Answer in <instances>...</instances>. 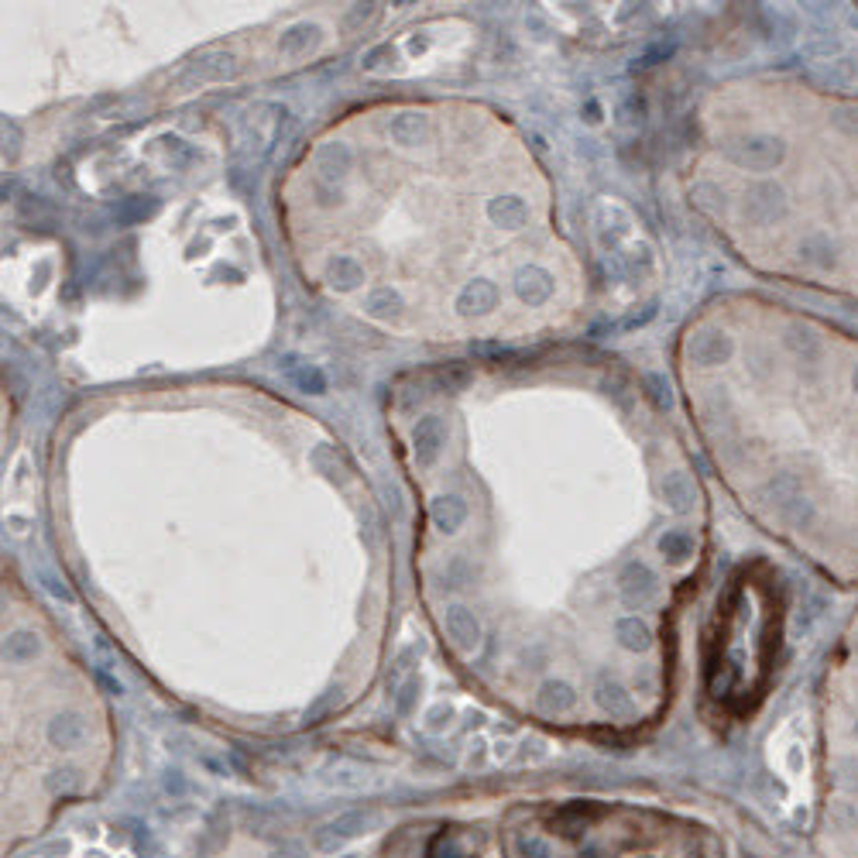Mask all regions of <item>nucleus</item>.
Returning <instances> with one entry per match:
<instances>
[{"label":"nucleus","mask_w":858,"mask_h":858,"mask_svg":"<svg viewBox=\"0 0 858 858\" xmlns=\"http://www.w3.org/2000/svg\"><path fill=\"white\" fill-rule=\"evenodd\" d=\"M429 515H433V522H437L440 533H457V529L464 525V519H467L464 498H457V494H450V498H437V502H433V508H429Z\"/></svg>","instance_id":"7"},{"label":"nucleus","mask_w":858,"mask_h":858,"mask_svg":"<svg viewBox=\"0 0 858 858\" xmlns=\"http://www.w3.org/2000/svg\"><path fill=\"white\" fill-rule=\"evenodd\" d=\"M535 704H539V711H546V715H567V711L577 704V694H574L570 683H563V680H546V683L539 687V694H535Z\"/></svg>","instance_id":"5"},{"label":"nucleus","mask_w":858,"mask_h":858,"mask_svg":"<svg viewBox=\"0 0 858 858\" xmlns=\"http://www.w3.org/2000/svg\"><path fill=\"white\" fill-rule=\"evenodd\" d=\"M615 639H619L621 649H629V652H646V649L652 646V632H649L646 621H639V619L615 621Z\"/></svg>","instance_id":"8"},{"label":"nucleus","mask_w":858,"mask_h":858,"mask_svg":"<svg viewBox=\"0 0 858 858\" xmlns=\"http://www.w3.org/2000/svg\"><path fill=\"white\" fill-rule=\"evenodd\" d=\"M834 773H838V787L848 789V793H855L858 789V759H838L834 762Z\"/></svg>","instance_id":"14"},{"label":"nucleus","mask_w":858,"mask_h":858,"mask_svg":"<svg viewBox=\"0 0 858 858\" xmlns=\"http://www.w3.org/2000/svg\"><path fill=\"white\" fill-rule=\"evenodd\" d=\"M447 721H450V707H437V711L429 715V732H443Z\"/></svg>","instance_id":"17"},{"label":"nucleus","mask_w":858,"mask_h":858,"mask_svg":"<svg viewBox=\"0 0 858 858\" xmlns=\"http://www.w3.org/2000/svg\"><path fill=\"white\" fill-rule=\"evenodd\" d=\"M660 549H662V556H670V563H683L690 553H694V539H690L687 533L673 529V533H666L660 539Z\"/></svg>","instance_id":"12"},{"label":"nucleus","mask_w":858,"mask_h":858,"mask_svg":"<svg viewBox=\"0 0 858 858\" xmlns=\"http://www.w3.org/2000/svg\"><path fill=\"white\" fill-rule=\"evenodd\" d=\"M443 625H447V632H450L453 646L464 649V652H471V649H478L481 642V621L474 619V611L464 605H453L447 608V615H443Z\"/></svg>","instance_id":"3"},{"label":"nucleus","mask_w":858,"mask_h":858,"mask_svg":"<svg viewBox=\"0 0 858 858\" xmlns=\"http://www.w3.org/2000/svg\"><path fill=\"white\" fill-rule=\"evenodd\" d=\"M35 652H38V639L31 632H15L4 642V660L7 662H28L35 660Z\"/></svg>","instance_id":"11"},{"label":"nucleus","mask_w":858,"mask_h":858,"mask_svg":"<svg viewBox=\"0 0 858 858\" xmlns=\"http://www.w3.org/2000/svg\"><path fill=\"white\" fill-rule=\"evenodd\" d=\"M594 701L601 704V711H608L611 718H632L635 715V704H632V697H629V690L608 673H601L594 680Z\"/></svg>","instance_id":"4"},{"label":"nucleus","mask_w":858,"mask_h":858,"mask_svg":"<svg viewBox=\"0 0 858 858\" xmlns=\"http://www.w3.org/2000/svg\"><path fill=\"white\" fill-rule=\"evenodd\" d=\"M515 855H519V858H556V855H553V848H549V842L535 838V834H529V838H519V842H515Z\"/></svg>","instance_id":"13"},{"label":"nucleus","mask_w":858,"mask_h":858,"mask_svg":"<svg viewBox=\"0 0 858 858\" xmlns=\"http://www.w3.org/2000/svg\"><path fill=\"white\" fill-rule=\"evenodd\" d=\"M855 656H858V639H855Z\"/></svg>","instance_id":"19"},{"label":"nucleus","mask_w":858,"mask_h":858,"mask_svg":"<svg viewBox=\"0 0 858 858\" xmlns=\"http://www.w3.org/2000/svg\"><path fill=\"white\" fill-rule=\"evenodd\" d=\"M86 738V725L79 715H58L48 721V742L56 748H76Z\"/></svg>","instance_id":"6"},{"label":"nucleus","mask_w":858,"mask_h":858,"mask_svg":"<svg viewBox=\"0 0 858 858\" xmlns=\"http://www.w3.org/2000/svg\"><path fill=\"white\" fill-rule=\"evenodd\" d=\"M271 858H306V848H302V844H296V842H285L281 848H275V852H271Z\"/></svg>","instance_id":"16"},{"label":"nucleus","mask_w":858,"mask_h":858,"mask_svg":"<svg viewBox=\"0 0 858 858\" xmlns=\"http://www.w3.org/2000/svg\"><path fill=\"white\" fill-rule=\"evenodd\" d=\"M662 494L673 512H690L694 508V484L687 481V474H670L662 481Z\"/></svg>","instance_id":"10"},{"label":"nucleus","mask_w":858,"mask_h":858,"mask_svg":"<svg viewBox=\"0 0 858 858\" xmlns=\"http://www.w3.org/2000/svg\"><path fill=\"white\" fill-rule=\"evenodd\" d=\"M656 574L649 570L646 563H629L625 570H621V577H619V594H621V601L629 608H646L652 598H656Z\"/></svg>","instance_id":"1"},{"label":"nucleus","mask_w":858,"mask_h":858,"mask_svg":"<svg viewBox=\"0 0 858 858\" xmlns=\"http://www.w3.org/2000/svg\"><path fill=\"white\" fill-rule=\"evenodd\" d=\"M416 690H419V680H408L402 697H398V715H408L412 711V701H416Z\"/></svg>","instance_id":"15"},{"label":"nucleus","mask_w":858,"mask_h":858,"mask_svg":"<svg viewBox=\"0 0 858 858\" xmlns=\"http://www.w3.org/2000/svg\"><path fill=\"white\" fill-rule=\"evenodd\" d=\"M367 828H371V814H361V810H354V814H340L337 821H330V824H323V828L316 831V844H320L323 852H334V848H340V844L361 838Z\"/></svg>","instance_id":"2"},{"label":"nucleus","mask_w":858,"mask_h":858,"mask_svg":"<svg viewBox=\"0 0 858 858\" xmlns=\"http://www.w3.org/2000/svg\"><path fill=\"white\" fill-rule=\"evenodd\" d=\"M440 447H443V426H440V419H422L419 429H416V457H419V464H433Z\"/></svg>","instance_id":"9"},{"label":"nucleus","mask_w":858,"mask_h":858,"mask_svg":"<svg viewBox=\"0 0 858 858\" xmlns=\"http://www.w3.org/2000/svg\"><path fill=\"white\" fill-rule=\"evenodd\" d=\"M855 732H858V721H855Z\"/></svg>","instance_id":"20"},{"label":"nucleus","mask_w":858,"mask_h":858,"mask_svg":"<svg viewBox=\"0 0 858 858\" xmlns=\"http://www.w3.org/2000/svg\"><path fill=\"white\" fill-rule=\"evenodd\" d=\"M42 855H45V858H52V855H69V842H52L48 848H42Z\"/></svg>","instance_id":"18"}]
</instances>
